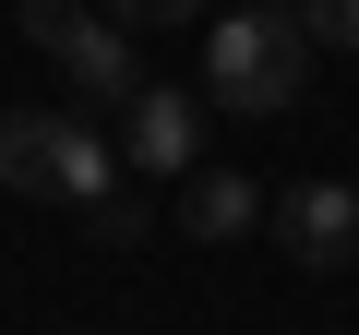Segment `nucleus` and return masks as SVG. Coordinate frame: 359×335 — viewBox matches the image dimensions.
Returning a JSON list of instances; mask_svg holds the SVG:
<instances>
[{"mask_svg": "<svg viewBox=\"0 0 359 335\" xmlns=\"http://www.w3.org/2000/svg\"><path fill=\"white\" fill-rule=\"evenodd\" d=\"M299 84H311V36L287 13H216L204 25V96L216 108L276 120V108H299Z\"/></svg>", "mask_w": 359, "mask_h": 335, "instance_id": "1", "label": "nucleus"}, {"mask_svg": "<svg viewBox=\"0 0 359 335\" xmlns=\"http://www.w3.org/2000/svg\"><path fill=\"white\" fill-rule=\"evenodd\" d=\"M264 216H276V240H287V252H299L311 275L359 264V192H347V180H287V192H276Z\"/></svg>", "mask_w": 359, "mask_h": 335, "instance_id": "2", "label": "nucleus"}, {"mask_svg": "<svg viewBox=\"0 0 359 335\" xmlns=\"http://www.w3.org/2000/svg\"><path fill=\"white\" fill-rule=\"evenodd\" d=\"M192 144H204V96L144 84V96L120 108V156L144 168V180H192Z\"/></svg>", "mask_w": 359, "mask_h": 335, "instance_id": "3", "label": "nucleus"}, {"mask_svg": "<svg viewBox=\"0 0 359 335\" xmlns=\"http://www.w3.org/2000/svg\"><path fill=\"white\" fill-rule=\"evenodd\" d=\"M60 72H72V96H108V108H132V96H144V48H132V25H108V13H84V25H72Z\"/></svg>", "mask_w": 359, "mask_h": 335, "instance_id": "4", "label": "nucleus"}, {"mask_svg": "<svg viewBox=\"0 0 359 335\" xmlns=\"http://www.w3.org/2000/svg\"><path fill=\"white\" fill-rule=\"evenodd\" d=\"M60 108H0V192H48L60 204Z\"/></svg>", "mask_w": 359, "mask_h": 335, "instance_id": "5", "label": "nucleus"}, {"mask_svg": "<svg viewBox=\"0 0 359 335\" xmlns=\"http://www.w3.org/2000/svg\"><path fill=\"white\" fill-rule=\"evenodd\" d=\"M264 216V192L240 180V168H192V180H180V228H192V240H240Z\"/></svg>", "mask_w": 359, "mask_h": 335, "instance_id": "6", "label": "nucleus"}, {"mask_svg": "<svg viewBox=\"0 0 359 335\" xmlns=\"http://www.w3.org/2000/svg\"><path fill=\"white\" fill-rule=\"evenodd\" d=\"M60 120H72V108H60ZM108 180H120V168H108V132L72 120V132H60V204H108Z\"/></svg>", "mask_w": 359, "mask_h": 335, "instance_id": "7", "label": "nucleus"}, {"mask_svg": "<svg viewBox=\"0 0 359 335\" xmlns=\"http://www.w3.org/2000/svg\"><path fill=\"white\" fill-rule=\"evenodd\" d=\"M276 13H287L311 48H359V0H276Z\"/></svg>", "mask_w": 359, "mask_h": 335, "instance_id": "8", "label": "nucleus"}, {"mask_svg": "<svg viewBox=\"0 0 359 335\" xmlns=\"http://www.w3.org/2000/svg\"><path fill=\"white\" fill-rule=\"evenodd\" d=\"M13 25H25L48 60H60V48H72V25H84V0H13Z\"/></svg>", "mask_w": 359, "mask_h": 335, "instance_id": "9", "label": "nucleus"}, {"mask_svg": "<svg viewBox=\"0 0 359 335\" xmlns=\"http://www.w3.org/2000/svg\"><path fill=\"white\" fill-rule=\"evenodd\" d=\"M108 25H132V36H156V25H204V0H108Z\"/></svg>", "mask_w": 359, "mask_h": 335, "instance_id": "10", "label": "nucleus"}, {"mask_svg": "<svg viewBox=\"0 0 359 335\" xmlns=\"http://www.w3.org/2000/svg\"><path fill=\"white\" fill-rule=\"evenodd\" d=\"M84 228H96L108 252H132V240H144V204H132V192H108V204H84Z\"/></svg>", "mask_w": 359, "mask_h": 335, "instance_id": "11", "label": "nucleus"}]
</instances>
